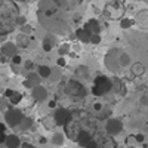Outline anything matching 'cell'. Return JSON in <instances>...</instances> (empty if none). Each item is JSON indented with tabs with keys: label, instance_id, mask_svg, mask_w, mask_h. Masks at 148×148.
<instances>
[{
	"label": "cell",
	"instance_id": "23",
	"mask_svg": "<svg viewBox=\"0 0 148 148\" xmlns=\"http://www.w3.org/2000/svg\"><path fill=\"white\" fill-rule=\"evenodd\" d=\"M40 76L37 73H30L28 74V77H27V82L30 83V86H31V89H34L36 86H39L40 84Z\"/></svg>",
	"mask_w": 148,
	"mask_h": 148
},
{
	"label": "cell",
	"instance_id": "13",
	"mask_svg": "<svg viewBox=\"0 0 148 148\" xmlns=\"http://www.w3.org/2000/svg\"><path fill=\"white\" fill-rule=\"evenodd\" d=\"M21 145H22V142L18 138V135H14V133L8 135V138L5 141V147L6 148H21Z\"/></svg>",
	"mask_w": 148,
	"mask_h": 148
},
{
	"label": "cell",
	"instance_id": "19",
	"mask_svg": "<svg viewBox=\"0 0 148 148\" xmlns=\"http://www.w3.org/2000/svg\"><path fill=\"white\" fill-rule=\"evenodd\" d=\"M119 64H120V68L130 67V64H132V58H130V55L126 53V52H121L120 56H119Z\"/></svg>",
	"mask_w": 148,
	"mask_h": 148
},
{
	"label": "cell",
	"instance_id": "34",
	"mask_svg": "<svg viewBox=\"0 0 148 148\" xmlns=\"http://www.w3.org/2000/svg\"><path fill=\"white\" fill-rule=\"evenodd\" d=\"M56 64H58V67H65V65H67V59H65V56H59V58L56 59Z\"/></svg>",
	"mask_w": 148,
	"mask_h": 148
},
{
	"label": "cell",
	"instance_id": "12",
	"mask_svg": "<svg viewBox=\"0 0 148 148\" xmlns=\"http://www.w3.org/2000/svg\"><path fill=\"white\" fill-rule=\"evenodd\" d=\"M90 141H92L90 132H89V130H84V129L79 133V136H77V139H76V142H77L80 147H84V148H86V145H88Z\"/></svg>",
	"mask_w": 148,
	"mask_h": 148
},
{
	"label": "cell",
	"instance_id": "26",
	"mask_svg": "<svg viewBox=\"0 0 148 148\" xmlns=\"http://www.w3.org/2000/svg\"><path fill=\"white\" fill-rule=\"evenodd\" d=\"M70 51H71V45L70 43H64V45L59 46L58 53H59V56H65L67 53H70Z\"/></svg>",
	"mask_w": 148,
	"mask_h": 148
},
{
	"label": "cell",
	"instance_id": "18",
	"mask_svg": "<svg viewBox=\"0 0 148 148\" xmlns=\"http://www.w3.org/2000/svg\"><path fill=\"white\" fill-rule=\"evenodd\" d=\"M76 76H77V80H88L89 79V68L88 67H84V65H79L76 68Z\"/></svg>",
	"mask_w": 148,
	"mask_h": 148
},
{
	"label": "cell",
	"instance_id": "44",
	"mask_svg": "<svg viewBox=\"0 0 148 148\" xmlns=\"http://www.w3.org/2000/svg\"><path fill=\"white\" fill-rule=\"evenodd\" d=\"M49 107H51V108H55V107H56V102H55V101H49Z\"/></svg>",
	"mask_w": 148,
	"mask_h": 148
},
{
	"label": "cell",
	"instance_id": "28",
	"mask_svg": "<svg viewBox=\"0 0 148 148\" xmlns=\"http://www.w3.org/2000/svg\"><path fill=\"white\" fill-rule=\"evenodd\" d=\"M21 99H22V93H19V92H14V95L9 98V102H10L12 105H16V104L21 102Z\"/></svg>",
	"mask_w": 148,
	"mask_h": 148
},
{
	"label": "cell",
	"instance_id": "40",
	"mask_svg": "<svg viewBox=\"0 0 148 148\" xmlns=\"http://www.w3.org/2000/svg\"><path fill=\"white\" fill-rule=\"evenodd\" d=\"M93 108H95V111H102L104 110L101 104H93Z\"/></svg>",
	"mask_w": 148,
	"mask_h": 148
},
{
	"label": "cell",
	"instance_id": "36",
	"mask_svg": "<svg viewBox=\"0 0 148 148\" xmlns=\"http://www.w3.org/2000/svg\"><path fill=\"white\" fill-rule=\"evenodd\" d=\"M31 31H33V28L30 25H24L22 27V34H30Z\"/></svg>",
	"mask_w": 148,
	"mask_h": 148
},
{
	"label": "cell",
	"instance_id": "33",
	"mask_svg": "<svg viewBox=\"0 0 148 148\" xmlns=\"http://www.w3.org/2000/svg\"><path fill=\"white\" fill-rule=\"evenodd\" d=\"M90 43H93V45H99V43H101V34H92V37H90Z\"/></svg>",
	"mask_w": 148,
	"mask_h": 148
},
{
	"label": "cell",
	"instance_id": "39",
	"mask_svg": "<svg viewBox=\"0 0 148 148\" xmlns=\"http://www.w3.org/2000/svg\"><path fill=\"white\" fill-rule=\"evenodd\" d=\"M3 95H5V98H8V99H9V98H10L12 95H14V90H10V89H6Z\"/></svg>",
	"mask_w": 148,
	"mask_h": 148
},
{
	"label": "cell",
	"instance_id": "35",
	"mask_svg": "<svg viewBox=\"0 0 148 148\" xmlns=\"http://www.w3.org/2000/svg\"><path fill=\"white\" fill-rule=\"evenodd\" d=\"M21 62H22V58L19 55H15L14 58H12V64H14V65H19Z\"/></svg>",
	"mask_w": 148,
	"mask_h": 148
},
{
	"label": "cell",
	"instance_id": "9",
	"mask_svg": "<svg viewBox=\"0 0 148 148\" xmlns=\"http://www.w3.org/2000/svg\"><path fill=\"white\" fill-rule=\"evenodd\" d=\"M105 14H107L110 18H113V19L120 18L121 14H123V8H121V5H120L119 2H111V3H108L107 8H105Z\"/></svg>",
	"mask_w": 148,
	"mask_h": 148
},
{
	"label": "cell",
	"instance_id": "43",
	"mask_svg": "<svg viewBox=\"0 0 148 148\" xmlns=\"http://www.w3.org/2000/svg\"><path fill=\"white\" fill-rule=\"evenodd\" d=\"M39 142H40V144H46V142H47V139H46L45 136H40V139H39Z\"/></svg>",
	"mask_w": 148,
	"mask_h": 148
},
{
	"label": "cell",
	"instance_id": "32",
	"mask_svg": "<svg viewBox=\"0 0 148 148\" xmlns=\"http://www.w3.org/2000/svg\"><path fill=\"white\" fill-rule=\"evenodd\" d=\"M101 148H116V142L113 139H107L104 141V145H101Z\"/></svg>",
	"mask_w": 148,
	"mask_h": 148
},
{
	"label": "cell",
	"instance_id": "41",
	"mask_svg": "<svg viewBox=\"0 0 148 148\" xmlns=\"http://www.w3.org/2000/svg\"><path fill=\"white\" fill-rule=\"evenodd\" d=\"M21 148H34V145H31V144H28V142H22Z\"/></svg>",
	"mask_w": 148,
	"mask_h": 148
},
{
	"label": "cell",
	"instance_id": "45",
	"mask_svg": "<svg viewBox=\"0 0 148 148\" xmlns=\"http://www.w3.org/2000/svg\"><path fill=\"white\" fill-rule=\"evenodd\" d=\"M127 148H133V147H127Z\"/></svg>",
	"mask_w": 148,
	"mask_h": 148
},
{
	"label": "cell",
	"instance_id": "30",
	"mask_svg": "<svg viewBox=\"0 0 148 148\" xmlns=\"http://www.w3.org/2000/svg\"><path fill=\"white\" fill-rule=\"evenodd\" d=\"M135 24V21L133 19H129V18H121V21H120V27L121 28H130L132 25Z\"/></svg>",
	"mask_w": 148,
	"mask_h": 148
},
{
	"label": "cell",
	"instance_id": "22",
	"mask_svg": "<svg viewBox=\"0 0 148 148\" xmlns=\"http://www.w3.org/2000/svg\"><path fill=\"white\" fill-rule=\"evenodd\" d=\"M65 142V135L62 132H55L52 135V144L56 145V147H61V145H64Z\"/></svg>",
	"mask_w": 148,
	"mask_h": 148
},
{
	"label": "cell",
	"instance_id": "21",
	"mask_svg": "<svg viewBox=\"0 0 148 148\" xmlns=\"http://www.w3.org/2000/svg\"><path fill=\"white\" fill-rule=\"evenodd\" d=\"M37 74H39L42 79H49L52 76V68L47 67V65H39L37 67Z\"/></svg>",
	"mask_w": 148,
	"mask_h": 148
},
{
	"label": "cell",
	"instance_id": "24",
	"mask_svg": "<svg viewBox=\"0 0 148 148\" xmlns=\"http://www.w3.org/2000/svg\"><path fill=\"white\" fill-rule=\"evenodd\" d=\"M130 70H132V74H135V76H142V74L145 73V67L141 64V62H135L130 65Z\"/></svg>",
	"mask_w": 148,
	"mask_h": 148
},
{
	"label": "cell",
	"instance_id": "38",
	"mask_svg": "<svg viewBox=\"0 0 148 148\" xmlns=\"http://www.w3.org/2000/svg\"><path fill=\"white\" fill-rule=\"evenodd\" d=\"M25 68L27 70H33L34 68V62H33V61H25Z\"/></svg>",
	"mask_w": 148,
	"mask_h": 148
},
{
	"label": "cell",
	"instance_id": "14",
	"mask_svg": "<svg viewBox=\"0 0 148 148\" xmlns=\"http://www.w3.org/2000/svg\"><path fill=\"white\" fill-rule=\"evenodd\" d=\"M76 37H77L82 43H90L92 33L88 31L84 27H82V28H77V30H76Z\"/></svg>",
	"mask_w": 148,
	"mask_h": 148
},
{
	"label": "cell",
	"instance_id": "10",
	"mask_svg": "<svg viewBox=\"0 0 148 148\" xmlns=\"http://www.w3.org/2000/svg\"><path fill=\"white\" fill-rule=\"evenodd\" d=\"M33 98H34V101L36 102H43V101H46V98H47V90H46V88L45 86H36V88L33 89Z\"/></svg>",
	"mask_w": 148,
	"mask_h": 148
},
{
	"label": "cell",
	"instance_id": "20",
	"mask_svg": "<svg viewBox=\"0 0 148 148\" xmlns=\"http://www.w3.org/2000/svg\"><path fill=\"white\" fill-rule=\"evenodd\" d=\"M136 22L142 28H148V10H141L138 16H136Z\"/></svg>",
	"mask_w": 148,
	"mask_h": 148
},
{
	"label": "cell",
	"instance_id": "27",
	"mask_svg": "<svg viewBox=\"0 0 148 148\" xmlns=\"http://www.w3.org/2000/svg\"><path fill=\"white\" fill-rule=\"evenodd\" d=\"M16 43H18V46H21V47H27V46H28V43H30V39H28V37H27L25 34H21V36L18 37Z\"/></svg>",
	"mask_w": 148,
	"mask_h": 148
},
{
	"label": "cell",
	"instance_id": "7",
	"mask_svg": "<svg viewBox=\"0 0 148 148\" xmlns=\"http://www.w3.org/2000/svg\"><path fill=\"white\" fill-rule=\"evenodd\" d=\"M105 132L110 136H117L123 132V121L116 117H110L105 123Z\"/></svg>",
	"mask_w": 148,
	"mask_h": 148
},
{
	"label": "cell",
	"instance_id": "4",
	"mask_svg": "<svg viewBox=\"0 0 148 148\" xmlns=\"http://www.w3.org/2000/svg\"><path fill=\"white\" fill-rule=\"evenodd\" d=\"M120 51L119 49H111V51L105 55V67L110 73H114L117 74L121 68H120V64H119V56H120Z\"/></svg>",
	"mask_w": 148,
	"mask_h": 148
},
{
	"label": "cell",
	"instance_id": "1",
	"mask_svg": "<svg viewBox=\"0 0 148 148\" xmlns=\"http://www.w3.org/2000/svg\"><path fill=\"white\" fill-rule=\"evenodd\" d=\"M19 16V8L15 0H0V36L14 31Z\"/></svg>",
	"mask_w": 148,
	"mask_h": 148
},
{
	"label": "cell",
	"instance_id": "3",
	"mask_svg": "<svg viewBox=\"0 0 148 148\" xmlns=\"http://www.w3.org/2000/svg\"><path fill=\"white\" fill-rule=\"evenodd\" d=\"M64 90H65L67 95H70L73 98H77V99H82V98H84L86 93H88V90H86V88L83 86V83L80 80H76V79L67 80Z\"/></svg>",
	"mask_w": 148,
	"mask_h": 148
},
{
	"label": "cell",
	"instance_id": "37",
	"mask_svg": "<svg viewBox=\"0 0 148 148\" xmlns=\"http://www.w3.org/2000/svg\"><path fill=\"white\" fill-rule=\"evenodd\" d=\"M135 139H136V142H144L145 136H144L142 133H136V135H135Z\"/></svg>",
	"mask_w": 148,
	"mask_h": 148
},
{
	"label": "cell",
	"instance_id": "8",
	"mask_svg": "<svg viewBox=\"0 0 148 148\" xmlns=\"http://www.w3.org/2000/svg\"><path fill=\"white\" fill-rule=\"evenodd\" d=\"M65 129V136H68V138H71L73 141H76L77 139V136H79V133L83 130L82 129V126H80V123L77 121V120H71L68 125L64 127Z\"/></svg>",
	"mask_w": 148,
	"mask_h": 148
},
{
	"label": "cell",
	"instance_id": "16",
	"mask_svg": "<svg viewBox=\"0 0 148 148\" xmlns=\"http://www.w3.org/2000/svg\"><path fill=\"white\" fill-rule=\"evenodd\" d=\"M2 55L6 58H14L16 55V46L14 43H6L2 46Z\"/></svg>",
	"mask_w": 148,
	"mask_h": 148
},
{
	"label": "cell",
	"instance_id": "31",
	"mask_svg": "<svg viewBox=\"0 0 148 148\" xmlns=\"http://www.w3.org/2000/svg\"><path fill=\"white\" fill-rule=\"evenodd\" d=\"M31 126H33V119L31 117H25V119L22 120V123H21V127L22 129H28Z\"/></svg>",
	"mask_w": 148,
	"mask_h": 148
},
{
	"label": "cell",
	"instance_id": "46",
	"mask_svg": "<svg viewBox=\"0 0 148 148\" xmlns=\"http://www.w3.org/2000/svg\"><path fill=\"white\" fill-rule=\"evenodd\" d=\"M22 2H24V0H22Z\"/></svg>",
	"mask_w": 148,
	"mask_h": 148
},
{
	"label": "cell",
	"instance_id": "11",
	"mask_svg": "<svg viewBox=\"0 0 148 148\" xmlns=\"http://www.w3.org/2000/svg\"><path fill=\"white\" fill-rule=\"evenodd\" d=\"M55 45H56V37L53 34H47L42 42V47H43L45 52H51Z\"/></svg>",
	"mask_w": 148,
	"mask_h": 148
},
{
	"label": "cell",
	"instance_id": "2",
	"mask_svg": "<svg viewBox=\"0 0 148 148\" xmlns=\"http://www.w3.org/2000/svg\"><path fill=\"white\" fill-rule=\"evenodd\" d=\"M111 90H113V82H111V79H108L107 76H98L93 80L92 93L95 96H104V95L110 93Z\"/></svg>",
	"mask_w": 148,
	"mask_h": 148
},
{
	"label": "cell",
	"instance_id": "6",
	"mask_svg": "<svg viewBox=\"0 0 148 148\" xmlns=\"http://www.w3.org/2000/svg\"><path fill=\"white\" fill-rule=\"evenodd\" d=\"M52 116H53V120H55V125L56 126H62V127H65L68 123L73 120V113L70 110L64 108V107L56 108Z\"/></svg>",
	"mask_w": 148,
	"mask_h": 148
},
{
	"label": "cell",
	"instance_id": "29",
	"mask_svg": "<svg viewBox=\"0 0 148 148\" xmlns=\"http://www.w3.org/2000/svg\"><path fill=\"white\" fill-rule=\"evenodd\" d=\"M6 138H8V135H6V125H5V123H0V145L5 144Z\"/></svg>",
	"mask_w": 148,
	"mask_h": 148
},
{
	"label": "cell",
	"instance_id": "5",
	"mask_svg": "<svg viewBox=\"0 0 148 148\" xmlns=\"http://www.w3.org/2000/svg\"><path fill=\"white\" fill-rule=\"evenodd\" d=\"M25 119L22 114L21 110H16V108H10L5 113V121L9 127H16V126H21L22 120Z\"/></svg>",
	"mask_w": 148,
	"mask_h": 148
},
{
	"label": "cell",
	"instance_id": "15",
	"mask_svg": "<svg viewBox=\"0 0 148 148\" xmlns=\"http://www.w3.org/2000/svg\"><path fill=\"white\" fill-rule=\"evenodd\" d=\"M83 27L88 31H90L92 34H99L101 33V24L98 22V19H89Z\"/></svg>",
	"mask_w": 148,
	"mask_h": 148
},
{
	"label": "cell",
	"instance_id": "25",
	"mask_svg": "<svg viewBox=\"0 0 148 148\" xmlns=\"http://www.w3.org/2000/svg\"><path fill=\"white\" fill-rule=\"evenodd\" d=\"M42 123H43V126H45L47 130H53V127L56 126V125H55V120H53V116H46V117H43Z\"/></svg>",
	"mask_w": 148,
	"mask_h": 148
},
{
	"label": "cell",
	"instance_id": "42",
	"mask_svg": "<svg viewBox=\"0 0 148 148\" xmlns=\"http://www.w3.org/2000/svg\"><path fill=\"white\" fill-rule=\"evenodd\" d=\"M141 102H142L144 105H147V107H148V96H144L142 99H141Z\"/></svg>",
	"mask_w": 148,
	"mask_h": 148
},
{
	"label": "cell",
	"instance_id": "17",
	"mask_svg": "<svg viewBox=\"0 0 148 148\" xmlns=\"http://www.w3.org/2000/svg\"><path fill=\"white\" fill-rule=\"evenodd\" d=\"M111 82H113V89H114V90H117L120 95H126L127 89H126L125 83H123L119 77H113V79H111Z\"/></svg>",
	"mask_w": 148,
	"mask_h": 148
}]
</instances>
